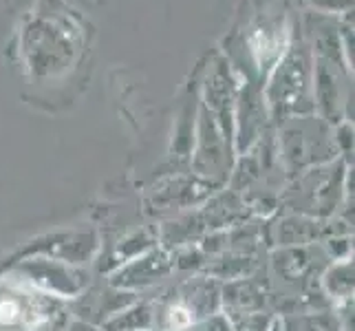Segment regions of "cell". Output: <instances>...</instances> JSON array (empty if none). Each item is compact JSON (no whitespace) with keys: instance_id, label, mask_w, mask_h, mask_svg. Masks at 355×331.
Returning a JSON list of instances; mask_svg holds the SVG:
<instances>
[{"instance_id":"6da1fadb","label":"cell","mask_w":355,"mask_h":331,"mask_svg":"<svg viewBox=\"0 0 355 331\" xmlns=\"http://www.w3.org/2000/svg\"><path fill=\"white\" fill-rule=\"evenodd\" d=\"M69 309L22 278H0V331H64Z\"/></svg>"},{"instance_id":"8992f818","label":"cell","mask_w":355,"mask_h":331,"mask_svg":"<svg viewBox=\"0 0 355 331\" xmlns=\"http://www.w3.org/2000/svg\"><path fill=\"white\" fill-rule=\"evenodd\" d=\"M267 331H283V325H280V323H274V325L269 327Z\"/></svg>"},{"instance_id":"3957f363","label":"cell","mask_w":355,"mask_h":331,"mask_svg":"<svg viewBox=\"0 0 355 331\" xmlns=\"http://www.w3.org/2000/svg\"><path fill=\"white\" fill-rule=\"evenodd\" d=\"M170 272V263L168 256L164 252H148L144 254L141 259H135L130 265H126L121 272L117 274V278L113 280L119 287H135V285H148L153 280H157L159 276H166Z\"/></svg>"},{"instance_id":"7a4b0ae2","label":"cell","mask_w":355,"mask_h":331,"mask_svg":"<svg viewBox=\"0 0 355 331\" xmlns=\"http://www.w3.org/2000/svg\"><path fill=\"white\" fill-rule=\"evenodd\" d=\"M14 274H18L29 285L38 287L51 296L58 298H71L80 294L89 283V274L82 269L73 267L69 263L55 261V259H29L22 261Z\"/></svg>"},{"instance_id":"5b68a950","label":"cell","mask_w":355,"mask_h":331,"mask_svg":"<svg viewBox=\"0 0 355 331\" xmlns=\"http://www.w3.org/2000/svg\"><path fill=\"white\" fill-rule=\"evenodd\" d=\"M327 289L329 294H336L338 298L349 300L353 291V263H342L329 269L327 274Z\"/></svg>"},{"instance_id":"277c9868","label":"cell","mask_w":355,"mask_h":331,"mask_svg":"<svg viewBox=\"0 0 355 331\" xmlns=\"http://www.w3.org/2000/svg\"><path fill=\"white\" fill-rule=\"evenodd\" d=\"M121 314V312H119ZM153 325V312L148 305H137L121 316H115L113 321H108L104 327L108 331H144Z\"/></svg>"}]
</instances>
